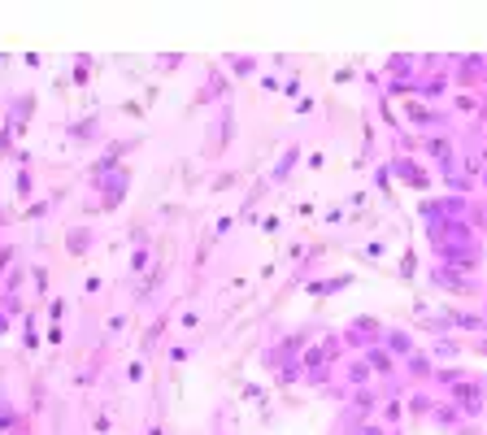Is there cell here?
I'll return each instance as SVG.
<instances>
[{"label": "cell", "instance_id": "cell-1", "mask_svg": "<svg viewBox=\"0 0 487 435\" xmlns=\"http://www.w3.org/2000/svg\"><path fill=\"white\" fill-rule=\"evenodd\" d=\"M431 279L440 283L444 292H457V296H475V292H479V279H470L465 270L444 266V262H435V266H431Z\"/></svg>", "mask_w": 487, "mask_h": 435}, {"label": "cell", "instance_id": "cell-2", "mask_svg": "<svg viewBox=\"0 0 487 435\" xmlns=\"http://www.w3.org/2000/svg\"><path fill=\"white\" fill-rule=\"evenodd\" d=\"M383 322L379 318H352L348 327H344V340L348 344H357V348H375V344H383Z\"/></svg>", "mask_w": 487, "mask_h": 435}, {"label": "cell", "instance_id": "cell-3", "mask_svg": "<svg viewBox=\"0 0 487 435\" xmlns=\"http://www.w3.org/2000/svg\"><path fill=\"white\" fill-rule=\"evenodd\" d=\"M431 423L440 427V431H457V427L465 423V413H461V405H457V400H435Z\"/></svg>", "mask_w": 487, "mask_h": 435}, {"label": "cell", "instance_id": "cell-4", "mask_svg": "<svg viewBox=\"0 0 487 435\" xmlns=\"http://www.w3.org/2000/svg\"><path fill=\"white\" fill-rule=\"evenodd\" d=\"M404 375L413 383H431L435 379V357L431 352H409V357H404Z\"/></svg>", "mask_w": 487, "mask_h": 435}, {"label": "cell", "instance_id": "cell-5", "mask_svg": "<svg viewBox=\"0 0 487 435\" xmlns=\"http://www.w3.org/2000/svg\"><path fill=\"white\" fill-rule=\"evenodd\" d=\"M383 348L392 352V357H409V352H418V348H413V335H409V331H396V327L383 331Z\"/></svg>", "mask_w": 487, "mask_h": 435}, {"label": "cell", "instance_id": "cell-6", "mask_svg": "<svg viewBox=\"0 0 487 435\" xmlns=\"http://www.w3.org/2000/svg\"><path fill=\"white\" fill-rule=\"evenodd\" d=\"M366 361H370V370H375V375H387V379L396 375V357H392L387 348H366Z\"/></svg>", "mask_w": 487, "mask_h": 435}, {"label": "cell", "instance_id": "cell-7", "mask_svg": "<svg viewBox=\"0 0 487 435\" xmlns=\"http://www.w3.org/2000/svg\"><path fill=\"white\" fill-rule=\"evenodd\" d=\"M431 409H435V396L418 388V392L409 396V413H413V418H431Z\"/></svg>", "mask_w": 487, "mask_h": 435}, {"label": "cell", "instance_id": "cell-8", "mask_svg": "<svg viewBox=\"0 0 487 435\" xmlns=\"http://www.w3.org/2000/svg\"><path fill=\"white\" fill-rule=\"evenodd\" d=\"M435 357H461V344L457 340H452V335H440V340H435Z\"/></svg>", "mask_w": 487, "mask_h": 435}, {"label": "cell", "instance_id": "cell-9", "mask_svg": "<svg viewBox=\"0 0 487 435\" xmlns=\"http://www.w3.org/2000/svg\"><path fill=\"white\" fill-rule=\"evenodd\" d=\"M452 109H457V114H475V109H479V96H475V92H457V96H452Z\"/></svg>", "mask_w": 487, "mask_h": 435}, {"label": "cell", "instance_id": "cell-10", "mask_svg": "<svg viewBox=\"0 0 487 435\" xmlns=\"http://www.w3.org/2000/svg\"><path fill=\"white\" fill-rule=\"evenodd\" d=\"M383 423H400V400H392V405H383Z\"/></svg>", "mask_w": 487, "mask_h": 435}, {"label": "cell", "instance_id": "cell-11", "mask_svg": "<svg viewBox=\"0 0 487 435\" xmlns=\"http://www.w3.org/2000/svg\"><path fill=\"white\" fill-rule=\"evenodd\" d=\"M475 348H479L483 357H487V335H479V340H475Z\"/></svg>", "mask_w": 487, "mask_h": 435}]
</instances>
